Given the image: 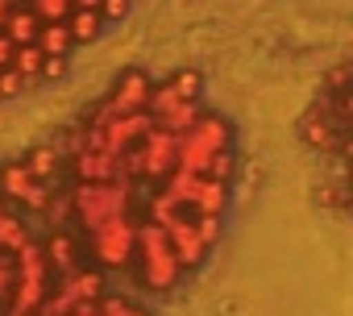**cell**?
<instances>
[{
	"label": "cell",
	"mask_w": 353,
	"mask_h": 316,
	"mask_svg": "<svg viewBox=\"0 0 353 316\" xmlns=\"http://www.w3.org/2000/svg\"><path fill=\"white\" fill-rule=\"evenodd\" d=\"M71 213L75 221L92 233L96 225H104L108 217H137L133 213V184L129 179H108V184H79L71 192ZM141 221V217H137Z\"/></svg>",
	"instance_id": "cell-1"
},
{
	"label": "cell",
	"mask_w": 353,
	"mask_h": 316,
	"mask_svg": "<svg viewBox=\"0 0 353 316\" xmlns=\"http://www.w3.org/2000/svg\"><path fill=\"white\" fill-rule=\"evenodd\" d=\"M133 262H137V279L141 287L150 291H174V283H179V262H174L170 254V241L158 225L150 221H137V241H133Z\"/></svg>",
	"instance_id": "cell-2"
},
{
	"label": "cell",
	"mask_w": 353,
	"mask_h": 316,
	"mask_svg": "<svg viewBox=\"0 0 353 316\" xmlns=\"http://www.w3.org/2000/svg\"><path fill=\"white\" fill-rule=\"evenodd\" d=\"M92 258L96 266H129L133 262V241H137V217H108L104 225H96L92 233Z\"/></svg>",
	"instance_id": "cell-3"
},
{
	"label": "cell",
	"mask_w": 353,
	"mask_h": 316,
	"mask_svg": "<svg viewBox=\"0 0 353 316\" xmlns=\"http://www.w3.org/2000/svg\"><path fill=\"white\" fill-rule=\"evenodd\" d=\"M0 196H5L9 204H21V208H34V213H46L50 208V184H38L17 158L13 163L0 167Z\"/></svg>",
	"instance_id": "cell-4"
},
{
	"label": "cell",
	"mask_w": 353,
	"mask_h": 316,
	"mask_svg": "<svg viewBox=\"0 0 353 316\" xmlns=\"http://www.w3.org/2000/svg\"><path fill=\"white\" fill-rule=\"evenodd\" d=\"M150 75L145 71H125L121 79H117V88H112V96L100 104V112L96 117H125V112H141L145 108V100H150Z\"/></svg>",
	"instance_id": "cell-5"
},
{
	"label": "cell",
	"mask_w": 353,
	"mask_h": 316,
	"mask_svg": "<svg viewBox=\"0 0 353 316\" xmlns=\"http://www.w3.org/2000/svg\"><path fill=\"white\" fill-rule=\"evenodd\" d=\"M200 88H204V75H200V71H179V75H170L166 83L150 88L145 112H150V117H162L166 108L183 104V100H200Z\"/></svg>",
	"instance_id": "cell-6"
},
{
	"label": "cell",
	"mask_w": 353,
	"mask_h": 316,
	"mask_svg": "<svg viewBox=\"0 0 353 316\" xmlns=\"http://www.w3.org/2000/svg\"><path fill=\"white\" fill-rule=\"evenodd\" d=\"M345 129V112H328L324 104H316L307 117H303V125H299V137L307 141V146H316V150H336V133Z\"/></svg>",
	"instance_id": "cell-7"
},
{
	"label": "cell",
	"mask_w": 353,
	"mask_h": 316,
	"mask_svg": "<svg viewBox=\"0 0 353 316\" xmlns=\"http://www.w3.org/2000/svg\"><path fill=\"white\" fill-rule=\"evenodd\" d=\"M42 258H46V266H50V275H54V279L71 275V270L79 266V258H83L79 237H75L71 229H54V233L42 241Z\"/></svg>",
	"instance_id": "cell-8"
},
{
	"label": "cell",
	"mask_w": 353,
	"mask_h": 316,
	"mask_svg": "<svg viewBox=\"0 0 353 316\" xmlns=\"http://www.w3.org/2000/svg\"><path fill=\"white\" fill-rule=\"evenodd\" d=\"M30 241H34V237H30V225L9 208V200H5V196H0V246H5L9 254H21Z\"/></svg>",
	"instance_id": "cell-9"
},
{
	"label": "cell",
	"mask_w": 353,
	"mask_h": 316,
	"mask_svg": "<svg viewBox=\"0 0 353 316\" xmlns=\"http://www.w3.org/2000/svg\"><path fill=\"white\" fill-rule=\"evenodd\" d=\"M17 163H21L38 184H50V179L59 175V167H63V150H59V146H34L26 158H17Z\"/></svg>",
	"instance_id": "cell-10"
},
{
	"label": "cell",
	"mask_w": 353,
	"mask_h": 316,
	"mask_svg": "<svg viewBox=\"0 0 353 316\" xmlns=\"http://www.w3.org/2000/svg\"><path fill=\"white\" fill-rule=\"evenodd\" d=\"M204 108H200V100H183V104H174V108H166L162 117H154V125L158 129H166V133H174V137H179V133H188L192 129V121L200 117Z\"/></svg>",
	"instance_id": "cell-11"
},
{
	"label": "cell",
	"mask_w": 353,
	"mask_h": 316,
	"mask_svg": "<svg viewBox=\"0 0 353 316\" xmlns=\"http://www.w3.org/2000/svg\"><path fill=\"white\" fill-rule=\"evenodd\" d=\"M100 30H104V21H100V13H96V9H75V13L67 17V34H71V42H75V46H88Z\"/></svg>",
	"instance_id": "cell-12"
},
{
	"label": "cell",
	"mask_w": 353,
	"mask_h": 316,
	"mask_svg": "<svg viewBox=\"0 0 353 316\" xmlns=\"http://www.w3.org/2000/svg\"><path fill=\"white\" fill-rule=\"evenodd\" d=\"M96 13H100L104 26H112V21H121V17L129 13V0H100V9H96Z\"/></svg>",
	"instance_id": "cell-13"
},
{
	"label": "cell",
	"mask_w": 353,
	"mask_h": 316,
	"mask_svg": "<svg viewBox=\"0 0 353 316\" xmlns=\"http://www.w3.org/2000/svg\"><path fill=\"white\" fill-rule=\"evenodd\" d=\"M67 63H71V59H46V63H42V71H38V83H46V79H59V75L67 71Z\"/></svg>",
	"instance_id": "cell-14"
},
{
	"label": "cell",
	"mask_w": 353,
	"mask_h": 316,
	"mask_svg": "<svg viewBox=\"0 0 353 316\" xmlns=\"http://www.w3.org/2000/svg\"><path fill=\"white\" fill-rule=\"evenodd\" d=\"M13 262H17V254H9L5 246H0V266H13Z\"/></svg>",
	"instance_id": "cell-15"
},
{
	"label": "cell",
	"mask_w": 353,
	"mask_h": 316,
	"mask_svg": "<svg viewBox=\"0 0 353 316\" xmlns=\"http://www.w3.org/2000/svg\"><path fill=\"white\" fill-rule=\"evenodd\" d=\"M75 9H100V0H75Z\"/></svg>",
	"instance_id": "cell-16"
}]
</instances>
